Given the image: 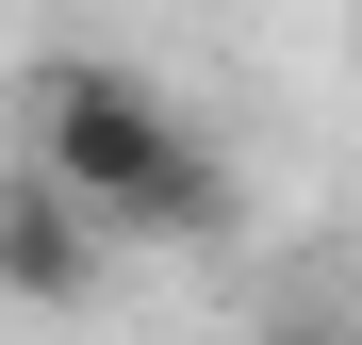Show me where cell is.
Instances as JSON below:
<instances>
[{"instance_id": "1", "label": "cell", "mask_w": 362, "mask_h": 345, "mask_svg": "<svg viewBox=\"0 0 362 345\" xmlns=\"http://www.w3.org/2000/svg\"><path fill=\"white\" fill-rule=\"evenodd\" d=\"M33 164L115 230V247H198V230H230L214 132L148 66H115V49H49V66H33Z\"/></svg>"}, {"instance_id": "2", "label": "cell", "mask_w": 362, "mask_h": 345, "mask_svg": "<svg viewBox=\"0 0 362 345\" xmlns=\"http://www.w3.org/2000/svg\"><path fill=\"white\" fill-rule=\"evenodd\" d=\"M99 247H115V230L49 181V164H17V181H0V296L66 313V296H99Z\"/></svg>"}]
</instances>
